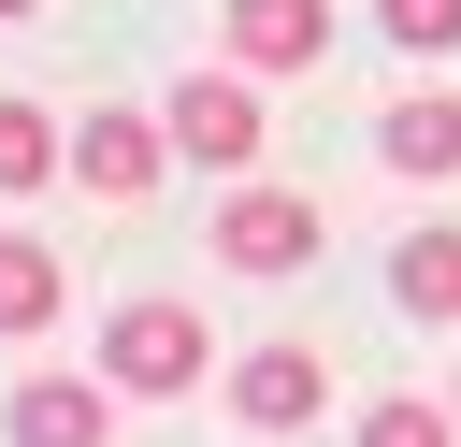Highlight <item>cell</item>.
I'll list each match as a JSON object with an SVG mask.
<instances>
[{
    "label": "cell",
    "instance_id": "6da1fadb",
    "mask_svg": "<svg viewBox=\"0 0 461 447\" xmlns=\"http://www.w3.org/2000/svg\"><path fill=\"white\" fill-rule=\"evenodd\" d=\"M101 375H115L130 404H173V389L216 375V346H202L187 303H115V317H101Z\"/></svg>",
    "mask_w": 461,
    "mask_h": 447
},
{
    "label": "cell",
    "instance_id": "7a4b0ae2",
    "mask_svg": "<svg viewBox=\"0 0 461 447\" xmlns=\"http://www.w3.org/2000/svg\"><path fill=\"white\" fill-rule=\"evenodd\" d=\"M158 115H173V159H202V173H259V144H274V130H259V87H245V72H187V87L158 101Z\"/></svg>",
    "mask_w": 461,
    "mask_h": 447
},
{
    "label": "cell",
    "instance_id": "3957f363",
    "mask_svg": "<svg viewBox=\"0 0 461 447\" xmlns=\"http://www.w3.org/2000/svg\"><path fill=\"white\" fill-rule=\"evenodd\" d=\"M216 260L230 274H303L317 260V202L303 187H230L216 202Z\"/></svg>",
    "mask_w": 461,
    "mask_h": 447
},
{
    "label": "cell",
    "instance_id": "277c9868",
    "mask_svg": "<svg viewBox=\"0 0 461 447\" xmlns=\"http://www.w3.org/2000/svg\"><path fill=\"white\" fill-rule=\"evenodd\" d=\"M72 173H86L101 202H144V187L173 173V115H130V101H101V115L72 130Z\"/></svg>",
    "mask_w": 461,
    "mask_h": 447
},
{
    "label": "cell",
    "instance_id": "5b68a950",
    "mask_svg": "<svg viewBox=\"0 0 461 447\" xmlns=\"http://www.w3.org/2000/svg\"><path fill=\"white\" fill-rule=\"evenodd\" d=\"M317 404H331V360H317V346H288V332H274V346H245V360H230V418H245V433H303Z\"/></svg>",
    "mask_w": 461,
    "mask_h": 447
},
{
    "label": "cell",
    "instance_id": "8992f818",
    "mask_svg": "<svg viewBox=\"0 0 461 447\" xmlns=\"http://www.w3.org/2000/svg\"><path fill=\"white\" fill-rule=\"evenodd\" d=\"M115 404H130L115 375H29V389H14V447H101Z\"/></svg>",
    "mask_w": 461,
    "mask_h": 447
},
{
    "label": "cell",
    "instance_id": "52a82bcc",
    "mask_svg": "<svg viewBox=\"0 0 461 447\" xmlns=\"http://www.w3.org/2000/svg\"><path fill=\"white\" fill-rule=\"evenodd\" d=\"M216 29H230V72H303V58H331V0H230Z\"/></svg>",
    "mask_w": 461,
    "mask_h": 447
},
{
    "label": "cell",
    "instance_id": "ba28073f",
    "mask_svg": "<svg viewBox=\"0 0 461 447\" xmlns=\"http://www.w3.org/2000/svg\"><path fill=\"white\" fill-rule=\"evenodd\" d=\"M375 159L389 173H461V101H389L375 115Z\"/></svg>",
    "mask_w": 461,
    "mask_h": 447
},
{
    "label": "cell",
    "instance_id": "9c48e42d",
    "mask_svg": "<svg viewBox=\"0 0 461 447\" xmlns=\"http://www.w3.org/2000/svg\"><path fill=\"white\" fill-rule=\"evenodd\" d=\"M58 317V245H29V231H0V346H29Z\"/></svg>",
    "mask_w": 461,
    "mask_h": 447
},
{
    "label": "cell",
    "instance_id": "30bf717a",
    "mask_svg": "<svg viewBox=\"0 0 461 447\" xmlns=\"http://www.w3.org/2000/svg\"><path fill=\"white\" fill-rule=\"evenodd\" d=\"M389 288H403L418 317H461V231H403V245H389Z\"/></svg>",
    "mask_w": 461,
    "mask_h": 447
},
{
    "label": "cell",
    "instance_id": "8fae6325",
    "mask_svg": "<svg viewBox=\"0 0 461 447\" xmlns=\"http://www.w3.org/2000/svg\"><path fill=\"white\" fill-rule=\"evenodd\" d=\"M58 159H72V130H58L43 101H0V187H43Z\"/></svg>",
    "mask_w": 461,
    "mask_h": 447
},
{
    "label": "cell",
    "instance_id": "7c38bea8",
    "mask_svg": "<svg viewBox=\"0 0 461 447\" xmlns=\"http://www.w3.org/2000/svg\"><path fill=\"white\" fill-rule=\"evenodd\" d=\"M447 433H461V404H418V389H389L360 418V447H447Z\"/></svg>",
    "mask_w": 461,
    "mask_h": 447
},
{
    "label": "cell",
    "instance_id": "4fadbf2b",
    "mask_svg": "<svg viewBox=\"0 0 461 447\" xmlns=\"http://www.w3.org/2000/svg\"><path fill=\"white\" fill-rule=\"evenodd\" d=\"M375 29L403 58H461V0H375Z\"/></svg>",
    "mask_w": 461,
    "mask_h": 447
},
{
    "label": "cell",
    "instance_id": "5bb4252c",
    "mask_svg": "<svg viewBox=\"0 0 461 447\" xmlns=\"http://www.w3.org/2000/svg\"><path fill=\"white\" fill-rule=\"evenodd\" d=\"M0 14H43V0H0Z\"/></svg>",
    "mask_w": 461,
    "mask_h": 447
},
{
    "label": "cell",
    "instance_id": "9a60e30c",
    "mask_svg": "<svg viewBox=\"0 0 461 447\" xmlns=\"http://www.w3.org/2000/svg\"><path fill=\"white\" fill-rule=\"evenodd\" d=\"M447 404H461V389H447Z\"/></svg>",
    "mask_w": 461,
    "mask_h": 447
}]
</instances>
